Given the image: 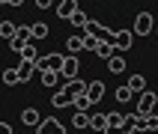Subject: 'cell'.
<instances>
[{
	"instance_id": "83f0119b",
	"label": "cell",
	"mask_w": 158,
	"mask_h": 134,
	"mask_svg": "<svg viewBox=\"0 0 158 134\" xmlns=\"http://www.w3.org/2000/svg\"><path fill=\"white\" fill-rule=\"evenodd\" d=\"M39 75H42L45 87H57V83H60V75H57V71H39Z\"/></svg>"
},
{
	"instance_id": "6da1fadb",
	"label": "cell",
	"mask_w": 158,
	"mask_h": 134,
	"mask_svg": "<svg viewBox=\"0 0 158 134\" xmlns=\"http://www.w3.org/2000/svg\"><path fill=\"white\" fill-rule=\"evenodd\" d=\"M107 42L114 45V51L119 54V51H128V48H131L134 36H131V30H110V36H107Z\"/></svg>"
},
{
	"instance_id": "836d02e7",
	"label": "cell",
	"mask_w": 158,
	"mask_h": 134,
	"mask_svg": "<svg viewBox=\"0 0 158 134\" xmlns=\"http://www.w3.org/2000/svg\"><path fill=\"white\" fill-rule=\"evenodd\" d=\"M36 6H39V9H48V6H57V3H51V0H36Z\"/></svg>"
},
{
	"instance_id": "7a4b0ae2",
	"label": "cell",
	"mask_w": 158,
	"mask_h": 134,
	"mask_svg": "<svg viewBox=\"0 0 158 134\" xmlns=\"http://www.w3.org/2000/svg\"><path fill=\"white\" fill-rule=\"evenodd\" d=\"M152 30H155V21H152L149 12H140V15L134 18V30H131V36H149Z\"/></svg>"
},
{
	"instance_id": "30bf717a",
	"label": "cell",
	"mask_w": 158,
	"mask_h": 134,
	"mask_svg": "<svg viewBox=\"0 0 158 134\" xmlns=\"http://www.w3.org/2000/svg\"><path fill=\"white\" fill-rule=\"evenodd\" d=\"M66 51H69L72 57L84 51V33H75V36H69V39H66Z\"/></svg>"
},
{
	"instance_id": "2e32d148",
	"label": "cell",
	"mask_w": 158,
	"mask_h": 134,
	"mask_svg": "<svg viewBox=\"0 0 158 134\" xmlns=\"http://www.w3.org/2000/svg\"><path fill=\"white\" fill-rule=\"evenodd\" d=\"M18 33V27L12 24V21H0V39H6V42H12Z\"/></svg>"
},
{
	"instance_id": "8992f818",
	"label": "cell",
	"mask_w": 158,
	"mask_h": 134,
	"mask_svg": "<svg viewBox=\"0 0 158 134\" xmlns=\"http://www.w3.org/2000/svg\"><path fill=\"white\" fill-rule=\"evenodd\" d=\"M84 33H87V36H93V39H98V42H107V36H110V30H107L105 24H98V21H89Z\"/></svg>"
},
{
	"instance_id": "e575fe53",
	"label": "cell",
	"mask_w": 158,
	"mask_h": 134,
	"mask_svg": "<svg viewBox=\"0 0 158 134\" xmlns=\"http://www.w3.org/2000/svg\"><path fill=\"white\" fill-rule=\"evenodd\" d=\"M155 36H158V27H155Z\"/></svg>"
},
{
	"instance_id": "3957f363",
	"label": "cell",
	"mask_w": 158,
	"mask_h": 134,
	"mask_svg": "<svg viewBox=\"0 0 158 134\" xmlns=\"http://www.w3.org/2000/svg\"><path fill=\"white\" fill-rule=\"evenodd\" d=\"M155 92H149V89H146V92H140V95H137V116H149L152 113V107H155Z\"/></svg>"
},
{
	"instance_id": "4316f807",
	"label": "cell",
	"mask_w": 158,
	"mask_h": 134,
	"mask_svg": "<svg viewBox=\"0 0 158 134\" xmlns=\"http://www.w3.org/2000/svg\"><path fill=\"white\" fill-rule=\"evenodd\" d=\"M105 116H107V125H114V128H123V122H125V113H119V110L105 113Z\"/></svg>"
},
{
	"instance_id": "7c38bea8",
	"label": "cell",
	"mask_w": 158,
	"mask_h": 134,
	"mask_svg": "<svg viewBox=\"0 0 158 134\" xmlns=\"http://www.w3.org/2000/svg\"><path fill=\"white\" fill-rule=\"evenodd\" d=\"M125 87L131 89V95H134V92L140 95V92H146V78H143V75H131V78H128V83H125Z\"/></svg>"
},
{
	"instance_id": "f546056e",
	"label": "cell",
	"mask_w": 158,
	"mask_h": 134,
	"mask_svg": "<svg viewBox=\"0 0 158 134\" xmlns=\"http://www.w3.org/2000/svg\"><path fill=\"white\" fill-rule=\"evenodd\" d=\"M96 48H98V39H93V36L84 33V51H96Z\"/></svg>"
},
{
	"instance_id": "4dcf8cb0",
	"label": "cell",
	"mask_w": 158,
	"mask_h": 134,
	"mask_svg": "<svg viewBox=\"0 0 158 134\" xmlns=\"http://www.w3.org/2000/svg\"><path fill=\"white\" fill-rule=\"evenodd\" d=\"M0 6H9V9H15V6H21V0H0Z\"/></svg>"
},
{
	"instance_id": "277c9868",
	"label": "cell",
	"mask_w": 158,
	"mask_h": 134,
	"mask_svg": "<svg viewBox=\"0 0 158 134\" xmlns=\"http://www.w3.org/2000/svg\"><path fill=\"white\" fill-rule=\"evenodd\" d=\"M39 134H66V125H63L60 119L48 116V119H42V122H39Z\"/></svg>"
},
{
	"instance_id": "9a60e30c",
	"label": "cell",
	"mask_w": 158,
	"mask_h": 134,
	"mask_svg": "<svg viewBox=\"0 0 158 134\" xmlns=\"http://www.w3.org/2000/svg\"><path fill=\"white\" fill-rule=\"evenodd\" d=\"M66 92H69L72 98H75V95H84V92H87V83L75 78V80H69V83H66Z\"/></svg>"
},
{
	"instance_id": "ffe728a7",
	"label": "cell",
	"mask_w": 158,
	"mask_h": 134,
	"mask_svg": "<svg viewBox=\"0 0 158 134\" xmlns=\"http://www.w3.org/2000/svg\"><path fill=\"white\" fill-rule=\"evenodd\" d=\"M89 128H93V131H105L107 128V116L105 113H89Z\"/></svg>"
},
{
	"instance_id": "4fadbf2b",
	"label": "cell",
	"mask_w": 158,
	"mask_h": 134,
	"mask_svg": "<svg viewBox=\"0 0 158 134\" xmlns=\"http://www.w3.org/2000/svg\"><path fill=\"white\" fill-rule=\"evenodd\" d=\"M51 104H54V107H60V110H63V107H72V95H69V92H66V87H63V89H57V92H54Z\"/></svg>"
},
{
	"instance_id": "52a82bcc",
	"label": "cell",
	"mask_w": 158,
	"mask_h": 134,
	"mask_svg": "<svg viewBox=\"0 0 158 134\" xmlns=\"http://www.w3.org/2000/svg\"><path fill=\"white\" fill-rule=\"evenodd\" d=\"M78 3H75V0H63V3H57V18H63V21H69L72 15H75V12H78Z\"/></svg>"
},
{
	"instance_id": "ba28073f",
	"label": "cell",
	"mask_w": 158,
	"mask_h": 134,
	"mask_svg": "<svg viewBox=\"0 0 158 134\" xmlns=\"http://www.w3.org/2000/svg\"><path fill=\"white\" fill-rule=\"evenodd\" d=\"M146 131H158V116L155 113L140 116V119H137V134H146Z\"/></svg>"
},
{
	"instance_id": "d6986e66",
	"label": "cell",
	"mask_w": 158,
	"mask_h": 134,
	"mask_svg": "<svg viewBox=\"0 0 158 134\" xmlns=\"http://www.w3.org/2000/svg\"><path fill=\"white\" fill-rule=\"evenodd\" d=\"M72 107H75L78 113H87L89 107H93V101H89V98H87V92H84V95H75V98H72Z\"/></svg>"
},
{
	"instance_id": "7402d4cb",
	"label": "cell",
	"mask_w": 158,
	"mask_h": 134,
	"mask_svg": "<svg viewBox=\"0 0 158 134\" xmlns=\"http://www.w3.org/2000/svg\"><path fill=\"white\" fill-rule=\"evenodd\" d=\"M107 69L114 71V75H123V71H125V57H119V54H114V57L107 60Z\"/></svg>"
},
{
	"instance_id": "8fae6325",
	"label": "cell",
	"mask_w": 158,
	"mask_h": 134,
	"mask_svg": "<svg viewBox=\"0 0 158 134\" xmlns=\"http://www.w3.org/2000/svg\"><path fill=\"white\" fill-rule=\"evenodd\" d=\"M21 122H24V125H36V128H39L42 116H39V110H36V107H24V110H21Z\"/></svg>"
},
{
	"instance_id": "cb8c5ba5",
	"label": "cell",
	"mask_w": 158,
	"mask_h": 134,
	"mask_svg": "<svg viewBox=\"0 0 158 134\" xmlns=\"http://www.w3.org/2000/svg\"><path fill=\"white\" fill-rule=\"evenodd\" d=\"M0 80H3L6 87H18V83H21V80H18V71H15V69H6L3 75H0Z\"/></svg>"
},
{
	"instance_id": "484cf974",
	"label": "cell",
	"mask_w": 158,
	"mask_h": 134,
	"mask_svg": "<svg viewBox=\"0 0 158 134\" xmlns=\"http://www.w3.org/2000/svg\"><path fill=\"white\" fill-rule=\"evenodd\" d=\"M21 60H24V63H36V60H39V51H36V45H33V42H30L24 51H21Z\"/></svg>"
},
{
	"instance_id": "d6a6232c",
	"label": "cell",
	"mask_w": 158,
	"mask_h": 134,
	"mask_svg": "<svg viewBox=\"0 0 158 134\" xmlns=\"http://www.w3.org/2000/svg\"><path fill=\"white\" fill-rule=\"evenodd\" d=\"M102 134H125V131H123V128H114V125H107V128H105Z\"/></svg>"
},
{
	"instance_id": "e0dca14e",
	"label": "cell",
	"mask_w": 158,
	"mask_h": 134,
	"mask_svg": "<svg viewBox=\"0 0 158 134\" xmlns=\"http://www.w3.org/2000/svg\"><path fill=\"white\" fill-rule=\"evenodd\" d=\"M69 21H72V27H78L81 33H84V30H87V24H89V18H87V12H84V9H78Z\"/></svg>"
},
{
	"instance_id": "5b68a950",
	"label": "cell",
	"mask_w": 158,
	"mask_h": 134,
	"mask_svg": "<svg viewBox=\"0 0 158 134\" xmlns=\"http://www.w3.org/2000/svg\"><path fill=\"white\" fill-rule=\"evenodd\" d=\"M78 69H81V60H78V57H66V60H63V69H60V78H69V80H75Z\"/></svg>"
},
{
	"instance_id": "44dd1931",
	"label": "cell",
	"mask_w": 158,
	"mask_h": 134,
	"mask_svg": "<svg viewBox=\"0 0 158 134\" xmlns=\"http://www.w3.org/2000/svg\"><path fill=\"white\" fill-rule=\"evenodd\" d=\"M48 33H51V30H48L45 21H36V24L30 27V39H48Z\"/></svg>"
},
{
	"instance_id": "5bb4252c",
	"label": "cell",
	"mask_w": 158,
	"mask_h": 134,
	"mask_svg": "<svg viewBox=\"0 0 158 134\" xmlns=\"http://www.w3.org/2000/svg\"><path fill=\"white\" fill-rule=\"evenodd\" d=\"M18 80H21V83H27V80H30V78H33V71H36V66H33V63H24V60H21V66H18Z\"/></svg>"
},
{
	"instance_id": "1f68e13d",
	"label": "cell",
	"mask_w": 158,
	"mask_h": 134,
	"mask_svg": "<svg viewBox=\"0 0 158 134\" xmlns=\"http://www.w3.org/2000/svg\"><path fill=\"white\" fill-rule=\"evenodd\" d=\"M0 134H12V125L3 122V119H0Z\"/></svg>"
},
{
	"instance_id": "ac0fdd59",
	"label": "cell",
	"mask_w": 158,
	"mask_h": 134,
	"mask_svg": "<svg viewBox=\"0 0 158 134\" xmlns=\"http://www.w3.org/2000/svg\"><path fill=\"white\" fill-rule=\"evenodd\" d=\"M63 60H66L63 54H48V57H45V63H48V71H57V75H60V69H63Z\"/></svg>"
},
{
	"instance_id": "d4e9b609",
	"label": "cell",
	"mask_w": 158,
	"mask_h": 134,
	"mask_svg": "<svg viewBox=\"0 0 158 134\" xmlns=\"http://www.w3.org/2000/svg\"><path fill=\"white\" fill-rule=\"evenodd\" d=\"M72 128H89V113H78V110H75V116H72Z\"/></svg>"
},
{
	"instance_id": "f1b7e54d",
	"label": "cell",
	"mask_w": 158,
	"mask_h": 134,
	"mask_svg": "<svg viewBox=\"0 0 158 134\" xmlns=\"http://www.w3.org/2000/svg\"><path fill=\"white\" fill-rule=\"evenodd\" d=\"M114 95H116V101L123 104V101H128V98H131V89H128V87L123 83V87H116V92H114Z\"/></svg>"
},
{
	"instance_id": "9c48e42d",
	"label": "cell",
	"mask_w": 158,
	"mask_h": 134,
	"mask_svg": "<svg viewBox=\"0 0 158 134\" xmlns=\"http://www.w3.org/2000/svg\"><path fill=\"white\" fill-rule=\"evenodd\" d=\"M102 95H105V83L102 80H93V83H87V98L96 104V101H102Z\"/></svg>"
},
{
	"instance_id": "603a6c76",
	"label": "cell",
	"mask_w": 158,
	"mask_h": 134,
	"mask_svg": "<svg viewBox=\"0 0 158 134\" xmlns=\"http://www.w3.org/2000/svg\"><path fill=\"white\" fill-rule=\"evenodd\" d=\"M114 45L110 42H98V48H96V57H102V60H110V57H114Z\"/></svg>"
}]
</instances>
